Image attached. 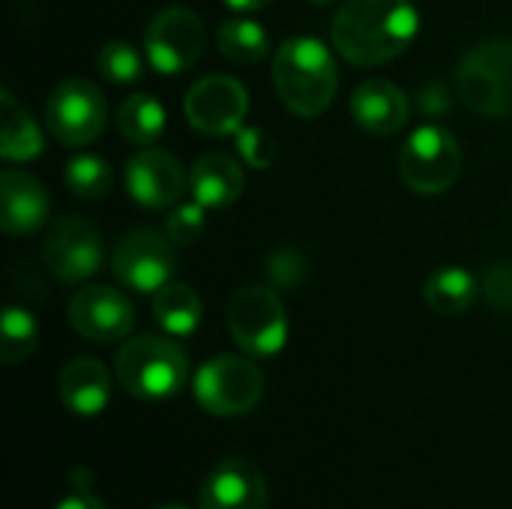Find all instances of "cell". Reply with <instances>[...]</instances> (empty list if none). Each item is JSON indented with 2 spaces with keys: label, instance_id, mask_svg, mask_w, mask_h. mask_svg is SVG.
<instances>
[{
  "label": "cell",
  "instance_id": "23",
  "mask_svg": "<svg viewBox=\"0 0 512 509\" xmlns=\"http://www.w3.org/2000/svg\"><path fill=\"white\" fill-rule=\"evenodd\" d=\"M117 129L135 147H150L165 132V108L150 93H132L117 108Z\"/></svg>",
  "mask_w": 512,
  "mask_h": 509
},
{
  "label": "cell",
  "instance_id": "9",
  "mask_svg": "<svg viewBox=\"0 0 512 509\" xmlns=\"http://www.w3.org/2000/svg\"><path fill=\"white\" fill-rule=\"evenodd\" d=\"M108 108L102 90L90 78L60 81L45 102L48 132L66 147H84L96 141L105 129Z\"/></svg>",
  "mask_w": 512,
  "mask_h": 509
},
{
  "label": "cell",
  "instance_id": "5",
  "mask_svg": "<svg viewBox=\"0 0 512 509\" xmlns=\"http://www.w3.org/2000/svg\"><path fill=\"white\" fill-rule=\"evenodd\" d=\"M462 102L483 117L512 114V42L489 39L474 45L456 72Z\"/></svg>",
  "mask_w": 512,
  "mask_h": 509
},
{
  "label": "cell",
  "instance_id": "8",
  "mask_svg": "<svg viewBox=\"0 0 512 509\" xmlns=\"http://www.w3.org/2000/svg\"><path fill=\"white\" fill-rule=\"evenodd\" d=\"M204 21L189 6H168L156 12L144 30V57L159 75H180L198 63L204 51Z\"/></svg>",
  "mask_w": 512,
  "mask_h": 509
},
{
  "label": "cell",
  "instance_id": "24",
  "mask_svg": "<svg viewBox=\"0 0 512 509\" xmlns=\"http://www.w3.org/2000/svg\"><path fill=\"white\" fill-rule=\"evenodd\" d=\"M219 51L240 66H255L270 54V36L258 21L249 18H228L219 27Z\"/></svg>",
  "mask_w": 512,
  "mask_h": 509
},
{
  "label": "cell",
  "instance_id": "35",
  "mask_svg": "<svg viewBox=\"0 0 512 509\" xmlns=\"http://www.w3.org/2000/svg\"><path fill=\"white\" fill-rule=\"evenodd\" d=\"M315 6H327V3H336V0H312Z\"/></svg>",
  "mask_w": 512,
  "mask_h": 509
},
{
  "label": "cell",
  "instance_id": "16",
  "mask_svg": "<svg viewBox=\"0 0 512 509\" xmlns=\"http://www.w3.org/2000/svg\"><path fill=\"white\" fill-rule=\"evenodd\" d=\"M48 210V195L36 177L15 168L0 174V225L6 234L21 237L39 231L48 219Z\"/></svg>",
  "mask_w": 512,
  "mask_h": 509
},
{
  "label": "cell",
  "instance_id": "11",
  "mask_svg": "<svg viewBox=\"0 0 512 509\" xmlns=\"http://www.w3.org/2000/svg\"><path fill=\"white\" fill-rule=\"evenodd\" d=\"M246 111H249V93L231 75H204L189 87L183 102V114L189 126L198 129L201 135H216V138L237 135L246 126L243 123Z\"/></svg>",
  "mask_w": 512,
  "mask_h": 509
},
{
  "label": "cell",
  "instance_id": "27",
  "mask_svg": "<svg viewBox=\"0 0 512 509\" xmlns=\"http://www.w3.org/2000/svg\"><path fill=\"white\" fill-rule=\"evenodd\" d=\"M144 60L141 51L129 42H105L99 51H96V69L105 81L111 84H132L144 75Z\"/></svg>",
  "mask_w": 512,
  "mask_h": 509
},
{
  "label": "cell",
  "instance_id": "13",
  "mask_svg": "<svg viewBox=\"0 0 512 509\" xmlns=\"http://www.w3.org/2000/svg\"><path fill=\"white\" fill-rule=\"evenodd\" d=\"M69 324L78 336L90 342H120L135 327V309L117 288L108 285H84L69 300Z\"/></svg>",
  "mask_w": 512,
  "mask_h": 509
},
{
  "label": "cell",
  "instance_id": "25",
  "mask_svg": "<svg viewBox=\"0 0 512 509\" xmlns=\"http://www.w3.org/2000/svg\"><path fill=\"white\" fill-rule=\"evenodd\" d=\"M63 183L66 189L81 198V201H96V198H105L114 186V171L111 165L102 159V156H93V153H81V156H72L63 168Z\"/></svg>",
  "mask_w": 512,
  "mask_h": 509
},
{
  "label": "cell",
  "instance_id": "30",
  "mask_svg": "<svg viewBox=\"0 0 512 509\" xmlns=\"http://www.w3.org/2000/svg\"><path fill=\"white\" fill-rule=\"evenodd\" d=\"M480 294L492 309L512 312V264H492L480 279Z\"/></svg>",
  "mask_w": 512,
  "mask_h": 509
},
{
  "label": "cell",
  "instance_id": "20",
  "mask_svg": "<svg viewBox=\"0 0 512 509\" xmlns=\"http://www.w3.org/2000/svg\"><path fill=\"white\" fill-rule=\"evenodd\" d=\"M423 297L429 303L432 312L438 315H462L474 306V300L480 297V282L471 270L456 267V264H444L438 270H432L423 282Z\"/></svg>",
  "mask_w": 512,
  "mask_h": 509
},
{
  "label": "cell",
  "instance_id": "28",
  "mask_svg": "<svg viewBox=\"0 0 512 509\" xmlns=\"http://www.w3.org/2000/svg\"><path fill=\"white\" fill-rule=\"evenodd\" d=\"M234 141H237L240 159H243L249 168H255V171H267V168L276 162V156H279L276 138H273L267 129H261V126H243V129L234 135Z\"/></svg>",
  "mask_w": 512,
  "mask_h": 509
},
{
  "label": "cell",
  "instance_id": "3",
  "mask_svg": "<svg viewBox=\"0 0 512 509\" xmlns=\"http://www.w3.org/2000/svg\"><path fill=\"white\" fill-rule=\"evenodd\" d=\"M114 375L129 396L165 402L186 387L189 360L183 348L165 336H135L114 354Z\"/></svg>",
  "mask_w": 512,
  "mask_h": 509
},
{
  "label": "cell",
  "instance_id": "14",
  "mask_svg": "<svg viewBox=\"0 0 512 509\" xmlns=\"http://www.w3.org/2000/svg\"><path fill=\"white\" fill-rule=\"evenodd\" d=\"M183 189H186V171L165 150L144 147L126 162V192L132 195L135 204L147 210L174 207Z\"/></svg>",
  "mask_w": 512,
  "mask_h": 509
},
{
  "label": "cell",
  "instance_id": "12",
  "mask_svg": "<svg viewBox=\"0 0 512 509\" xmlns=\"http://www.w3.org/2000/svg\"><path fill=\"white\" fill-rule=\"evenodd\" d=\"M42 261L60 282H84L102 267V234L84 216H63L45 234Z\"/></svg>",
  "mask_w": 512,
  "mask_h": 509
},
{
  "label": "cell",
  "instance_id": "15",
  "mask_svg": "<svg viewBox=\"0 0 512 509\" xmlns=\"http://www.w3.org/2000/svg\"><path fill=\"white\" fill-rule=\"evenodd\" d=\"M198 509H267V480L249 459H222L201 483Z\"/></svg>",
  "mask_w": 512,
  "mask_h": 509
},
{
  "label": "cell",
  "instance_id": "1",
  "mask_svg": "<svg viewBox=\"0 0 512 509\" xmlns=\"http://www.w3.org/2000/svg\"><path fill=\"white\" fill-rule=\"evenodd\" d=\"M420 12L411 0H348L333 18V45L354 66L396 60L417 39Z\"/></svg>",
  "mask_w": 512,
  "mask_h": 509
},
{
  "label": "cell",
  "instance_id": "17",
  "mask_svg": "<svg viewBox=\"0 0 512 509\" xmlns=\"http://www.w3.org/2000/svg\"><path fill=\"white\" fill-rule=\"evenodd\" d=\"M408 99L405 93L384 78L363 81L351 96V117L360 129L372 135H396L408 123Z\"/></svg>",
  "mask_w": 512,
  "mask_h": 509
},
{
  "label": "cell",
  "instance_id": "7",
  "mask_svg": "<svg viewBox=\"0 0 512 509\" xmlns=\"http://www.w3.org/2000/svg\"><path fill=\"white\" fill-rule=\"evenodd\" d=\"M228 330L249 357H276L288 342V315L276 291L264 285L240 288L228 303Z\"/></svg>",
  "mask_w": 512,
  "mask_h": 509
},
{
  "label": "cell",
  "instance_id": "26",
  "mask_svg": "<svg viewBox=\"0 0 512 509\" xmlns=\"http://www.w3.org/2000/svg\"><path fill=\"white\" fill-rule=\"evenodd\" d=\"M39 345V324L24 306H6L0 324V360L6 366L24 363Z\"/></svg>",
  "mask_w": 512,
  "mask_h": 509
},
{
  "label": "cell",
  "instance_id": "4",
  "mask_svg": "<svg viewBox=\"0 0 512 509\" xmlns=\"http://www.w3.org/2000/svg\"><path fill=\"white\" fill-rule=\"evenodd\" d=\"M264 390V372L240 354H219L207 360L192 381L195 402L213 417H243L255 411Z\"/></svg>",
  "mask_w": 512,
  "mask_h": 509
},
{
  "label": "cell",
  "instance_id": "19",
  "mask_svg": "<svg viewBox=\"0 0 512 509\" xmlns=\"http://www.w3.org/2000/svg\"><path fill=\"white\" fill-rule=\"evenodd\" d=\"M243 171L228 153H204L189 174L192 198L204 210H225L243 195Z\"/></svg>",
  "mask_w": 512,
  "mask_h": 509
},
{
  "label": "cell",
  "instance_id": "29",
  "mask_svg": "<svg viewBox=\"0 0 512 509\" xmlns=\"http://www.w3.org/2000/svg\"><path fill=\"white\" fill-rule=\"evenodd\" d=\"M207 219H204V207L195 204H180L168 213L165 222V234L174 240V246H195L204 237Z\"/></svg>",
  "mask_w": 512,
  "mask_h": 509
},
{
  "label": "cell",
  "instance_id": "31",
  "mask_svg": "<svg viewBox=\"0 0 512 509\" xmlns=\"http://www.w3.org/2000/svg\"><path fill=\"white\" fill-rule=\"evenodd\" d=\"M267 273L279 288H297L306 276V261L294 249H276L267 255Z\"/></svg>",
  "mask_w": 512,
  "mask_h": 509
},
{
  "label": "cell",
  "instance_id": "34",
  "mask_svg": "<svg viewBox=\"0 0 512 509\" xmlns=\"http://www.w3.org/2000/svg\"><path fill=\"white\" fill-rule=\"evenodd\" d=\"M153 509H189V507H183V504H159V507H153Z\"/></svg>",
  "mask_w": 512,
  "mask_h": 509
},
{
  "label": "cell",
  "instance_id": "2",
  "mask_svg": "<svg viewBox=\"0 0 512 509\" xmlns=\"http://www.w3.org/2000/svg\"><path fill=\"white\" fill-rule=\"evenodd\" d=\"M273 84L288 111L297 117H318L339 90V66L321 39L294 36L282 42L273 57Z\"/></svg>",
  "mask_w": 512,
  "mask_h": 509
},
{
  "label": "cell",
  "instance_id": "33",
  "mask_svg": "<svg viewBox=\"0 0 512 509\" xmlns=\"http://www.w3.org/2000/svg\"><path fill=\"white\" fill-rule=\"evenodd\" d=\"M273 0H225L228 9L234 12H261L264 6H270Z\"/></svg>",
  "mask_w": 512,
  "mask_h": 509
},
{
  "label": "cell",
  "instance_id": "10",
  "mask_svg": "<svg viewBox=\"0 0 512 509\" xmlns=\"http://www.w3.org/2000/svg\"><path fill=\"white\" fill-rule=\"evenodd\" d=\"M174 267H177V246L165 231L156 228L129 231L111 255V270L120 279V285L141 294H156L162 285H168Z\"/></svg>",
  "mask_w": 512,
  "mask_h": 509
},
{
  "label": "cell",
  "instance_id": "6",
  "mask_svg": "<svg viewBox=\"0 0 512 509\" xmlns=\"http://www.w3.org/2000/svg\"><path fill=\"white\" fill-rule=\"evenodd\" d=\"M462 171V147L453 132L438 123L414 129L399 153L402 183L417 195L447 192Z\"/></svg>",
  "mask_w": 512,
  "mask_h": 509
},
{
  "label": "cell",
  "instance_id": "32",
  "mask_svg": "<svg viewBox=\"0 0 512 509\" xmlns=\"http://www.w3.org/2000/svg\"><path fill=\"white\" fill-rule=\"evenodd\" d=\"M54 509H105V504H102L96 495H90V492L78 489V492L66 495V498H63V501H60Z\"/></svg>",
  "mask_w": 512,
  "mask_h": 509
},
{
  "label": "cell",
  "instance_id": "18",
  "mask_svg": "<svg viewBox=\"0 0 512 509\" xmlns=\"http://www.w3.org/2000/svg\"><path fill=\"white\" fill-rule=\"evenodd\" d=\"M60 399L78 417H96L111 402V375L93 357H75L60 372Z\"/></svg>",
  "mask_w": 512,
  "mask_h": 509
},
{
  "label": "cell",
  "instance_id": "21",
  "mask_svg": "<svg viewBox=\"0 0 512 509\" xmlns=\"http://www.w3.org/2000/svg\"><path fill=\"white\" fill-rule=\"evenodd\" d=\"M153 318L168 336H189L198 330L204 318V306L189 285L168 282L153 297Z\"/></svg>",
  "mask_w": 512,
  "mask_h": 509
},
{
  "label": "cell",
  "instance_id": "22",
  "mask_svg": "<svg viewBox=\"0 0 512 509\" xmlns=\"http://www.w3.org/2000/svg\"><path fill=\"white\" fill-rule=\"evenodd\" d=\"M3 105V135H0V156L6 162H27L42 153V132L33 117L15 102L9 90L0 93Z\"/></svg>",
  "mask_w": 512,
  "mask_h": 509
}]
</instances>
